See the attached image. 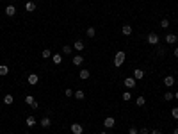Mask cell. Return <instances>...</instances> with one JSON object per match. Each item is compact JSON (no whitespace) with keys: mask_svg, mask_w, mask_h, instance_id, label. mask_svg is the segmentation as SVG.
Segmentation results:
<instances>
[{"mask_svg":"<svg viewBox=\"0 0 178 134\" xmlns=\"http://www.w3.org/2000/svg\"><path fill=\"white\" fill-rule=\"evenodd\" d=\"M125 57H127V54H125L123 50H118V52H116V56H114V66H116V68H119V66L125 63Z\"/></svg>","mask_w":178,"mask_h":134,"instance_id":"cell-1","label":"cell"},{"mask_svg":"<svg viewBox=\"0 0 178 134\" xmlns=\"http://www.w3.org/2000/svg\"><path fill=\"white\" fill-rule=\"evenodd\" d=\"M146 41H148L150 45H159L160 38H159V34H155V32H150L148 36H146Z\"/></svg>","mask_w":178,"mask_h":134,"instance_id":"cell-2","label":"cell"},{"mask_svg":"<svg viewBox=\"0 0 178 134\" xmlns=\"http://www.w3.org/2000/svg\"><path fill=\"white\" fill-rule=\"evenodd\" d=\"M123 84H125V88H128V89H134L135 88V84H137V80H135L134 77H127L123 80Z\"/></svg>","mask_w":178,"mask_h":134,"instance_id":"cell-3","label":"cell"},{"mask_svg":"<svg viewBox=\"0 0 178 134\" xmlns=\"http://www.w3.org/2000/svg\"><path fill=\"white\" fill-rule=\"evenodd\" d=\"M70 131H71L73 134H84V127L80 125V123H71Z\"/></svg>","mask_w":178,"mask_h":134,"instance_id":"cell-4","label":"cell"},{"mask_svg":"<svg viewBox=\"0 0 178 134\" xmlns=\"http://www.w3.org/2000/svg\"><path fill=\"white\" fill-rule=\"evenodd\" d=\"M114 125H116V120H114L112 116H107L105 120H103V127L105 129H112Z\"/></svg>","mask_w":178,"mask_h":134,"instance_id":"cell-5","label":"cell"},{"mask_svg":"<svg viewBox=\"0 0 178 134\" xmlns=\"http://www.w3.org/2000/svg\"><path fill=\"white\" fill-rule=\"evenodd\" d=\"M71 63L75 65V66H82V65H84V56L75 54V56H73V59H71Z\"/></svg>","mask_w":178,"mask_h":134,"instance_id":"cell-6","label":"cell"},{"mask_svg":"<svg viewBox=\"0 0 178 134\" xmlns=\"http://www.w3.org/2000/svg\"><path fill=\"white\" fill-rule=\"evenodd\" d=\"M27 82H29L30 86H36L38 82H39V75H38V74H30V75L27 77Z\"/></svg>","mask_w":178,"mask_h":134,"instance_id":"cell-7","label":"cell"},{"mask_svg":"<svg viewBox=\"0 0 178 134\" xmlns=\"http://www.w3.org/2000/svg\"><path fill=\"white\" fill-rule=\"evenodd\" d=\"M164 86H166V88H173V86H175V77H173V75L164 77Z\"/></svg>","mask_w":178,"mask_h":134,"instance_id":"cell-8","label":"cell"},{"mask_svg":"<svg viewBox=\"0 0 178 134\" xmlns=\"http://www.w3.org/2000/svg\"><path fill=\"white\" fill-rule=\"evenodd\" d=\"M164 39H166V43H167V45H175L176 41H178V36H176V34H167Z\"/></svg>","mask_w":178,"mask_h":134,"instance_id":"cell-9","label":"cell"},{"mask_svg":"<svg viewBox=\"0 0 178 134\" xmlns=\"http://www.w3.org/2000/svg\"><path fill=\"white\" fill-rule=\"evenodd\" d=\"M39 125L43 127V129H48V127L52 125V120H50L48 116H43V118H41V122H39Z\"/></svg>","mask_w":178,"mask_h":134,"instance_id":"cell-10","label":"cell"},{"mask_svg":"<svg viewBox=\"0 0 178 134\" xmlns=\"http://www.w3.org/2000/svg\"><path fill=\"white\" fill-rule=\"evenodd\" d=\"M143 77H144V70L135 68V70H134V79H135V80H141Z\"/></svg>","mask_w":178,"mask_h":134,"instance_id":"cell-11","label":"cell"},{"mask_svg":"<svg viewBox=\"0 0 178 134\" xmlns=\"http://www.w3.org/2000/svg\"><path fill=\"white\" fill-rule=\"evenodd\" d=\"M5 14H7V16H14V14H16V7H14L13 4H9V5L5 7Z\"/></svg>","mask_w":178,"mask_h":134,"instance_id":"cell-12","label":"cell"},{"mask_svg":"<svg viewBox=\"0 0 178 134\" xmlns=\"http://www.w3.org/2000/svg\"><path fill=\"white\" fill-rule=\"evenodd\" d=\"M89 75H91V74H89V70H87V68H82V70H80V74H78V77H80L82 80H87V79H89Z\"/></svg>","mask_w":178,"mask_h":134,"instance_id":"cell-13","label":"cell"},{"mask_svg":"<svg viewBox=\"0 0 178 134\" xmlns=\"http://www.w3.org/2000/svg\"><path fill=\"white\" fill-rule=\"evenodd\" d=\"M121 32H123L125 36H130V34H132V25H128V23H125V25L121 27Z\"/></svg>","mask_w":178,"mask_h":134,"instance_id":"cell-14","label":"cell"},{"mask_svg":"<svg viewBox=\"0 0 178 134\" xmlns=\"http://www.w3.org/2000/svg\"><path fill=\"white\" fill-rule=\"evenodd\" d=\"M52 61H54V65H61L62 63V54H52Z\"/></svg>","mask_w":178,"mask_h":134,"instance_id":"cell-15","label":"cell"},{"mask_svg":"<svg viewBox=\"0 0 178 134\" xmlns=\"http://www.w3.org/2000/svg\"><path fill=\"white\" fill-rule=\"evenodd\" d=\"M73 48H75L77 52H82V50H84V41L77 39V41H75V45H73Z\"/></svg>","mask_w":178,"mask_h":134,"instance_id":"cell-16","label":"cell"},{"mask_svg":"<svg viewBox=\"0 0 178 134\" xmlns=\"http://www.w3.org/2000/svg\"><path fill=\"white\" fill-rule=\"evenodd\" d=\"M9 74V66L7 65H0V77H5Z\"/></svg>","mask_w":178,"mask_h":134,"instance_id":"cell-17","label":"cell"},{"mask_svg":"<svg viewBox=\"0 0 178 134\" xmlns=\"http://www.w3.org/2000/svg\"><path fill=\"white\" fill-rule=\"evenodd\" d=\"M73 97H75L77 100H84V98H86V95H84V91H82V89H77L75 93H73Z\"/></svg>","mask_w":178,"mask_h":134,"instance_id":"cell-18","label":"cell"},{"mask_svg":"<svg viewBox=\"0 0 178 134\" xmlns=\"http://www.w3.org/2000/svg\"><path fill=\"white\" fill-rule=\"evenodd\" d=\"M25 9L29 13H32V11H36V2H27L25 4Z\"/></svg>","mask_w":178,"mask_h":134,"instance_id":"cell-19","label":"cell"},{"mask_svg":"<svg viewBox=\"0 0 178 134\" xmlns=\"http://www.w3.org/2000/svg\"><path fill=\"white\" fill-rule=\"evenodd\" d=\"M13 102H14V97H13V95H5V97H4V104H5V106H11Z\"/></svg>","mask_w":178,"mask_h":134,"instance_id":"cell-20","label":"cell"},{"mask_svg":"<svg viewBox=\"0 0 178 134\" xmlns=\"http://www.w3.org/2000/svg\"><path fill=\"white\" fill-rule=\"evenodd\" d=\"M25 123H27V127H34V125H36V118H34V116H27Z\"/></svg>","mask_w":178,"mask_h":134,"instance_id":"cell-21","label":"cell"},{"mask_svg":"<svg viewBox=\"0 0 178 134\" xmlns=\"http://www.w3.org/2000/svg\"><path fill=\"white\" fill-rule=\"evenodd\" d=\"M86 34H87V38H95V36H96V29H95V27H89V29L86 30Z\"/></svg>","mask_w":178,"mask_h":134,"instance_id":"cell-22","label":"cell"},{"mask_svg":"<svg viewBox=\"0 0 178 134\" xmlns=\"http://www.w3.org/2000/svg\"><path fill=\"white\" fill-rule=\"evenodd\" d=\"M135 104H137L139 107H143L146 104V97H137V98H135Z\"/></svg>","mask_w":178,"mask_h":134,"instance_id":"cell-23","label":"cell"},{"mask_svg":"<svg viewBox=\"0 0 178 134\" xmlns=\"http://www.w3.org/2000/svg\"><path fill=\"white\" fill-rule=\"evenodd\" d=\"M41 57H43V59H50V57H52V50H48V48H45V50H43V52H41Z\"/></svg>","mask_w":178,"mask_h":134,"instance_id":"cell-24","label":"cell"},{"mask_svg":"<svg viewBox=\"0 0 178 134\" xmlns=\"http://www.w3.org/2000/svg\"><path fill=\"white\" fill-rule=\"evenodd\" d=\"M173 98H175V93H171V91H166V93H164V100L169 102V100H173Z\"/></svg>","mask_w":178,"mask_h":134,"instance_id":"cell-25","label":"cell"},{"mask_svg":"<svg viewBox=\"0 0 178 134\" xmlns=\"http://www.w3.org/2000/svg\"><path fill=\"white\" fill-rule=\"evenodd\" d=\"M71 52H73V47H70V45L62 47V54H71Z\"/></svg>","mask_w":178,"mask_h":134,"instance_id":"cell-26","label":"cell"},{"mask_svg":"<svg viewBox=\"0 0 178 134\" xmlns=\"http://www.w3.org/2000/svg\"><path fill=\"white\" fill-rule=\"evenodd\" d=\"M160 27H162V29H167V27H169V20L162 18V20H160Z\"/></svg>","mask_w":178,"mask_h":134,"instance_id":"cell-27","label":"cell"},{"mask_svg":"<svg viewBox=\"0 0 178 134\" xmlns=\"http://www.w3.org/2000/svg\"><path fill=\"white\" fill-rule=\"evenodd\" d=\"M121 98H123V100H125V102H128V100H130V98H132V93H130V91H125V93H123V95H121Z\"/></svg>","mask_w":178,"mask_h":134,"instance_id":"cell-28","label":"cell"},{"mask_svg":"<svg viewBox=\"0 0 178 134\" xmlns=\"http://www.w3.org/2000/svg\"><path fill=\"white\" fill-rule=\"evenodd\" d=\"M32 102H34V97H32V95H25V104L32 106Z\"/></svg>","mask_w":178,"mask_h":134,"instance_id":"cell-29","label":"cell"},{"mask_svg":"<svg viewBox=\"0 0 178 134\" xmlns=\"http://www.w3.org/2000/svg\"><path fill=\"white\" fill-rule=\"evenodd\" d=\"M171 116H173L175 120H178V107H173V109H171Z\"/></svg>","mask_w":178,"mask_h":134,"instance_id":"cell-30","label":"cell"},{"mask_svg":"<svg viewBox=\"0 0 178 134\" xmlns=\"http://www.w3.org/2000/svg\"><path fill=\"white\" fill-rule=\"evenodd\" d=\"M157 54H159L160 57H164V56H166V48H164V47H159V50H157Z\"/></svg>","mask_w":178,"mask_h":134,"instance_id":"cell-31","label":"cell"},{"mask_svg":"<svg viewBox=\"0 0 178 134\" xmlns=\"http://www.w3.org/2000/svg\"><path fill=\"white\" fill-rule=\"evenodd\" d=\"M139 134H150V129L148 127H143V129H139Z\"/></svg>","mask_w":178,"mask_h":134,"instance_id":"cell-32","label":"cell"},{"mask_svg":"<svg viewBox=\"0 0 178 134\" xmlns=\"http://www.w3.org/2000/svg\"><path fill=\"white\" fill-rule=\"evenodd\" d=\"M128 134H139V129H137V127H130Z\"/></svg>","mask_w":178,"mask_h":134,"instance_id":"cell-33","label":"cell"},{"mask_svg":"<svg viewBox=\"0 0 178 134\" xmlns=\"http://www.w3.org/2000/svg\"><path fill=\"white\" fill-rule=\"evenodd\" d=\"M73 93H75V91H73V89H70V88L64 91V95H66V97H73Z\"/></svg>","mask_w":178,"mask_h":134,"instance_id":"cell-34","label":"cell"},{"mask_svg":"<svg viewBox=\"0 0 178 134\" xmlns=\"http://www.w3.org/2000/svg\"><path fill=\"white\" fill-rule=\"evenodd\" d=\"M30 107H32V109H38V107H39V104H38L36 100H34V102H32V106H30Z\"/></svg>","mask_w":178,"mask_h":134,"instance_id":"cell-35","label":"cell"},{"mask_svg":"<svg viewBox=\"0 0 178 134\" xmlns=\"http://www.w3.org/2000/svg\"><path fill=\"white\" fill-rule=\"evenodd\" d=\"M151 134H162V132H160V129H153V131H151Z\"/></svg>","mask_w":178,"mask_h":134,"instance_id":"cell-36","label":"cell"},{"mask_svg":"<svg viewBox=\"0 0 178 134\" xmlns=\"http://www.w3.org/2000/svg\"><path fill=\"white\" fill-rule=\"evenodd\" d=\"M175 57L178 59V48H175Z\"/></svg>","mask_w":178,"mask_h":134,"instance_id":"cell-37","label":"cell"},{"mask_svg":"<svg viewBox=\"0 0 178 134\" xmlns=\"http://www.w3.org/2000/svg\"><path fill=\"white\" fill-rule=\"evenodd\" d=\"M173 134H178V127H176V129H175V131H173Z\"/></svg>","mask_w":178,"mask_h":134,"instance_id":"cell-38","label":"cell"},{"mask_svg":"<svg viewBox=\"0 0 178 134\" xmlns=\"http://www.w3.org/2000/svg\"><path fill=\"white\" fill-rule=\"evenodd\" d=\"M175 98H176V100H178V91H176V93H175Z\"/></svg>","mask_w":178,"mask_h":134,"instance_id":"cell-39","label":"cell"},{"mask_svg":"<svg viewBox=\"0 0 178 134\" xmlns=\"http://www.w3.org/2000/svg\"><path fill=\"white\" fill-rule=\"evenodd\" d=\"M100 134H109V132H105V131H102V132H100Z\"/></svg>","mask_w":178,"mask_h":134,"instance_id":"cell-40","label":"cell"},{"mask_svg":"<svg viewBox=\"0 0 178 134\" xmlns=\"http://www.w3.org/2000/svg\"><path fill=\"white\" fill-rule=\"evenodd\" d=\"M75 2H80V0H75Z\"/></svg>","mask_w":178,"mask_h":134,"instance_id":"cell-41","label":"cell"},{"mask_svg":"<svg viewBox=\"0 0 178 134\" xmlns=\"http://www.w3.org/2000/svg\"><path fill=\"white\" fill-rule=\"evenodd\" d=\"M25 134H30V132H25Z\"/></svg>","mask_w":178,"mask_h":134,"instance_id":"cell-42","label":"cell"},{"mask_svg":"<svg viewBox=\"0 0 178 134\" xmlns=\"http://www.w3.org/2000/svg\"><path fill=\"white\" fill-rule=\"evenodd\" d=\"M7 134H9V132H7Z\"/></svg>","mask_w":178,"mask_h":134,"instance_id":"cell-43","label":"cell"}]
</instances>
